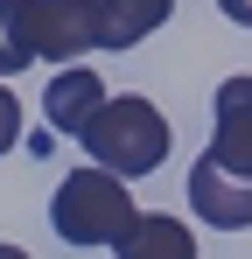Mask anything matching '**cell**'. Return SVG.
Segmentation results:
<instances>
[{
	"mask_svg": "<svg viewBox=\"0 0 252 259\" xmlns=\"http://www.w3.org/2000/svg\"><path fill=\"white\" fill-rule=\"evenodd\" d=\"M84 154H91V168H112L119 182L154 175L168 161V112L154 98H140V91L105 98V112L84 126Z\"/></svg>",
	"mask_w": 252,
	"mask_h": 259,
	"instance_id": "1",
	"label": "cell"
},
{
	"mask_svg": "<svg viewBox=\"0 0 252 259\" xmlns=\"http://www.w3.org/2000/svg\"><path fill=\"white\" fill-rule=\"evenodd\" d=\"M189 210L203 224H217V231H245L252 224V175H231L210 154H196L189 161Z\"/></svg>",
	"mask_w": 252,
	"mask_h": 259,
	"instance_id": "4",
	"label": "cell"
},
{
	"mask_svg": "<svg viewBox=\"0 0 252 259\" xmlns=\"http://www.w3.org/2000/svg\"><path fill=\"white\" fill-rule=\"evenodd\" d=\"M28 28H35V63L70 70L98 49V0H28Z\"/></svg>",
	"mask_w": 252,
	"mask_h": 259,
	"instance_id": "3",
	"label": "cell"
},
{
	"mask_svg": "<svg viewBox=\"0 0 252 259\" xmlns=\"http://www.w3.org/2000/svg\"><path fill=\"white\" fill-rule=\"evenodd\" d=\"M175 14V0H98V49H133Z\"/></svg>",
	"mask_w": 252,
	"mask_h": 259,
	"instance_id": "8",
	"label": "cell"
},
{
	"mask_svg": "<svg viewBox=\"0 0 252 259\" xmlns=\"http://www.w3.org/2000/svg\"><path fill=\"white\" fill-rule=\"evenodd\" d=\"M35 63V28H28V0H0V77H21Z\"/></svg>",
	"mask_w": 252,
	"mask_h": 259,
	"instance_id": "9",
	"label": "cell"
},
{
	"mask_svg": "<svg viewBox=\"0 0 252 259\" xmlns=\"http://www.w3.org/2000/svg\"><path fill=\"white\" fill-rule=\"evenodd\" d=\"M112 252L119 259H196V231L182 217H168V210H140Z\"/></svg>",
	"mask_w": 252,
	"mask_h": 259,
	"instance_id": "7",
	"label": "cell"
},
{
	"mask_svg": "<svg viewBox=\"0 0 252 259\" xmlns=\"http://www.w3.org/2000/svg\"><path fill=\"white\" fill-rule=\"evenodd\" d=\"M224 7V21H238V28H252V0H217Z\"/></svg>",
	"mask_w": 252,
	"mask_h": 259,
	"instance_id": "11",
	"label": "cell"
},
{
	"mask_svg": "<svg viewBox=\"0 0 252 259\" xmlns=\"http://www.w3.org/2000/svg\"><path fill=\"white\" fill-rule=\"evenodd\" d=\"M0 259H28V252H21V245H0Z\"/></svg>",
	"mask_w": 252,
	"mask_h": 259,
	"instance_id": "12",
	"label": "cell"
},
{
	"mask_svg": "<svg viewBox=\"0 0 252 259\" xmlns=\"http://www.w3.org/2000/svg\"><path fill=\"white\" fill-rule=\"evenodd\" d=\"M105 98H112L105 77H98L91 63H70V70H56L49 91H42V119H49L56 133H77V140H84V126L105 112Z\"/></svg>",
	"mask_w": 252,
	"mask_h": 259,
	"instance_id": "6",
	"label": "cell"
},
{
	"mask_svg": "<svg viewBox=\"0 0 252 259\" xmlns=\"http://www.w3.org/2000/svg\"><path fill=\"white\" fill-rule=\"evenodd\" d=\"M217 133H210V161L231 175H252V77H224L217 84Z\"/></svg>",
	"mask_w": 252,
	"mask_h": 259,
	"instance_id": "5",
	"label": "cell"
},
{
	"mask_svg": "<svg viewBox=\"0 0 252 259\" xmlns=\"http://www.w3.org/2000/svg\"><path fill=\"white\" fill-rule=\"evenodd\" d=\"M133 189H126L112 168H77L63 175V189L49 196V224L63 245H119L126 224H133Z\"/></svg>",
	"mask_w": 252,
	"mask_h": 259,
	"instance_id": "2",
	"label": "cell"
},
{
	"mask_svg": "<svg viewBox=\"0 0 252 259\" xmlns=\"http://www.w3.org/2000/svg\"><path fill=\"white\" fill-rule=\"evenodd\" d=\"M14 140H21V98H14V91L0 84V154H7Z\"/></svg>",
	"mask_w": 252,
	"mask_h": 259,
	"instance_id": "10",
	"label": "cell"
}]
</instances>
